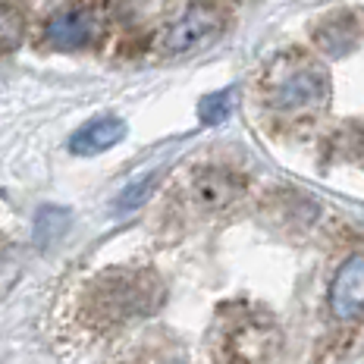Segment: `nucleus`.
<instances>
[{
	"label": "nucleus",
	"mask_w": 364,
	"mask_h": 364,
	"mask_svg": "<svg viewBox=\"0 0 364 364\" xmlns=\"http://www.w3.org/2000/svg\"><path fill=\"white\" fill-rule=\"evenodd\" d=\"M104 32V22L88 6H66L44 22V44L54 50H82L95 44Z\"/></svg>",
	"instance_id": "f03ea898"
},
{
	"label": "nucleus",
	"mask_w": 364,
	"mask_h": 364,
	"mask_svg": "<svg viewBox=\"0 0 364 364\" xmlns=\"http://www.w3.org/2000/svg\"><path fill=\"white\" fill-rule=\"evenodd\" d=\"M220 35H223V16L210 4H192L164 32V50L166 54H188V50L214 44Z\"/></svg>",
	"instance_id": "f257e3e1"
},
{
	"label": "nucleus",
	"mask_w": 364,
	"mask_h": 364,
	"mask_svg": "<svg viewBox=\"0 0 364 364\" xmlns=\"http://www.w3.org/2000/svg\"><path fill=\"white\" fill-rule=\"evenodd\" d=\"M154 182H157V176L151 173V176H145V179H139L135 186H129L123 195H119V201H117V208L119 210H132V208H139L141 201L148 198V192L154 188Z\"/></svg>",
	"instance_id": "9d476101"
},
{
	"label": "nucleus",
	"mask_w": 364,
	"mask_h": 364,
	"mask_svg": "<svg viewBox=\"0 0 364 364\" xmlns=\"http://www.w3.org/2000/svg\"><path fill=\"white\" fill-rule=\"evenodd\" d=\"M126 135V123L119 117H97L91 119V123H85L79 129V132L70 139V151L73 154H101V151L113 148L119 139Z\"/></svg>",
	"instance_id": "423d86ee"
},
{
	"label": "nucleus",
	"mask_w": 364,
	"mask_h": 364,
	"mask_svg": "<svg viewBox=\"0 0 364 364\" xmlns=\"http://www.w3.org/2000/svg\"><path fill=\"white\" fill-rule=\"evenodd\" d=\"M242 188H245V179L232 170H223V166L204 170L192 182V195L198 198V204H204V208H226L230 201L239 198Z\"/></svg>",
	"instance_id": "39448f33"
},
{
	"label": "nucleus",
	"mask_w": 364,
	"mask_h": 364,
	"mask_svg": "<svg viewBox=\"0 0 364 364\" xmlns=\"http://www.w3.org/2000/svg\"><path fill=\"white\" fill-rule=\"evenodd\" d=\"M22 16L19 10H13V6L0 4V54H10V50L19 48L22 41Z\"/></svg>",
	"instance_id": "6e6552de"
},
{
	"label": "nucleus",
	"mask_w": 364,
	"mask_h": 364,
	"mask_svg": "<svg viewBox=\"0 0 364 364\" xmlns=\"http://www.w3.org/2000/svg\"><path fill=\"white\" fill-rule=\"evenodd\" d=\"M330 95V75L323 66L305 63L295 66L292 73H286L283 79L273 85V104L279 110H305L323 104Z\"/></svg>",
	"instance_id": "7ed1b4c3"
},
{
	"label": "nucleus",
	"mask_w": 364,
	"mask_h": 364,
	"mask_svg": "<svg viewBox=\"0 0 364 364\" xmlns=\"http://www.w3.org/2000/svg\"><path fill=\"white\" fill-rule=\"evenodd\" d=\"M230 113H232V91H214V95H208L198 104V117H201V123H208V126L223 123Z\"/></svg>",
	"instance_id": "1a4fd4ad"
},
{
	"label": "nucleus",
	"mask_w": 364,
	"mask_h": 364,
	"mask_svg": "<svg viewBox=\"0 0 364 364\" xmlns=\"http://www.w3.org/2000/svg\"><path fill=\"white\" fill-rule=\"evenodd\" d=\"M330 308L346 323L364 317V255H352L339 264L330 286Z\"/></svg>",
	"instance_id": "20e7f679"
},
{
	"label": "nucleus",
	"mask_w": 364,
	"mask_h": 364,
	"mask_svg": "<svg viewBox=\"0 0 364 364\" xmlns=\"http://www.w3.org/2000/svg\"><path fill=\"white\" fill-rule=\"evenodd\" d=\"M151 295H154V289H145V279L141 277H113L110 283H104V289L97 292V301L104 305V311H113L117 305L119 308V317L126 314H135V311H145L151 305Z\"/></svg>",
	"instance_id": "0eeeda50"
}]
</instances>
